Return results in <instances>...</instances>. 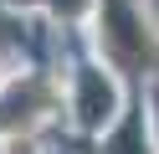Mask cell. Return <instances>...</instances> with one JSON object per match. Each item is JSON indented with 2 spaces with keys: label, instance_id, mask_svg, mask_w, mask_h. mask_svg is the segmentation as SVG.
Segmentation results:
<instances>
[{
  "label": "cell",
  "instance_id": "cell-1",
  "mask_svg": "<svg viewBox=\"0 0 159 154\" xmlns=\"http://www.w3.org/2000/svg\"><path fill=\"white\" fill-rule=\"evenodd\" d=\"M103 31H108V51H113V62H123V67H134V72L154 67V46H149V36L139 31L128 0H103Z\"/></svg>",
  "mask_w": 159,
  "mask_h": 154
},
{
  "label": "cell",
  "instance_id": "cell-2",
  "mask_svg": "<svg viewBox=\"0 0 159 154\" xmlns=\"http://www.w3.org/2000/svg\"><path fill=\"white\" fill-rule=\"evenodd\" d=\"M57 10H82V0H52Z\"/></svg>",
  "mask_w": 159,
  "mask_h": 154
}]
</instances>
